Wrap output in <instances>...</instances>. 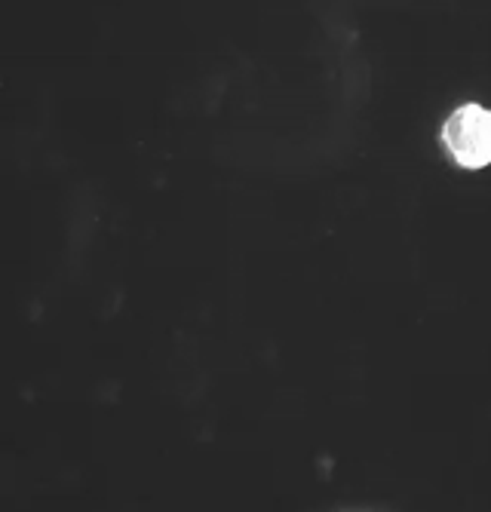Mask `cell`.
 <instances>
[{
  "label": "cell",
  "instance_id": "6da1fadb",
  "mask_svg": "<svg viewBox=\"0 0 491 512\" xmlns=\"http://www.w3.org/2000/svg\"><path fill=\"white\" fill-rule=\"evenodd\" d=\"M442 145L464 169H482L491 163V111L482 105L458 108L442 126Z\"/></svg>",
  "mask_w": 491,
  "mask_h": 512
}]
</instances>
